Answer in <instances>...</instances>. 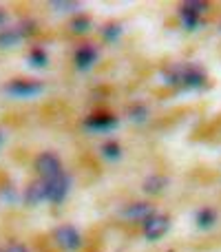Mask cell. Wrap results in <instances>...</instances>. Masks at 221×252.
Masks as SVG:
<instances>
[{
    "label": "cell",
    "instance_id": "obj_11",
    "mask_svg": "<svg viewBox=\"0 0 221 252\" xmlns=\"http://www.w3.org/2000/svg\"><path fill=\"white\" fill-rule=\"evenodd\" d=\"M25 201L29 206H38V204H42V201H47V184H44V179L33 182L29 188H27Z\"/></svg>",
    "mask_w": 221,
    "mask_h": 252
},
{
    "label": "cell",
    "instance_id": "obj_13",
    "mask_svg": "<svg viewBox=\"0 0 221 252\" xmlns=\"http://www.w3.org/2000/svg\"><path fill=\"white\" fill-rule=\"evenodd\" d=\"M25 38L20 29H2L0 31V49H13Z\"/></svg>",
    "mask_w": 221,
    "mask_h": 252
},
{
    "label": "cell",
    "instance_id": "obj_3",
    "mask_svg": "<svg viewBox=\"0 0 221 252\" xmlns=\"http://www.w3.org/2000/svg\"><path fill=\"white\" fill-rule=\"evenodd\" d=\"M42 91H44V87L40 82H35V80H11V82L4 87V93H7V95L22 97V100H27V97H35Z\"/></svg>",
    "mask_w": 221,
    "mask_h": 252
},
{
    "label": "cell",
    "instance_id": "obj_14",
    "mask_svg": "<svg viewBox=\"0 0 221 252\" xmlns=\"http://www.w3.org/2000/svg\"><path fill=\"white\" fill-rule=\"evenodd\" d=\"M217 213H215L213 208H201L199 213H197V226L201 228V230H210V228L217 223Z\"/></svg>",
    "mask_w": 221,
    "mask_h": 252
},
{
    "label": "cell",
    "instance_id": "obj_9",
    "mask_svg": "<svg viewBox=\"0 0 221 252\" xmlns=\"http://www.w3.org/2000/svg\"><path fill=\"white\" fill-rule=\"evenodd\" d=\"M73 62L80 71H89L97 62V49L93 47V44H82V47L75 51Z\"/></svg>",
    "mask_w": 221,
    "mask_h": 252
},
{
    "label": "cell",
    "instance_id": "obj_16",
    "mask_svg": "<svg viewBox=\"0 0 221 252\" xmlns=\"http://www.w3.org/2000/svg\"><path fill=\"white\" fill-rule=\"evenodd\" d=\"M91 27H93V22H91V18H87V16H75L73 22H71V31H73V33H87Z\"/></svg>",
    "mask_w": 221,
    "mask_h": 252
},
{
    "label": "cell",
    "instance_id": "obj_1",
    "mask_svg": "<svg viewBox=\"0 0 221 252\" xmlns=\"http://www.w3.org/2000/svg\"><path fill=\"white\" fill-rule=\"evenodd\" d=\"M164 80L182 89H199L206 84V73L197 64H175L164 73Z\"/></svg>",
    "mask_w": 221,
    "mask_h": 252
},
{
    "label": "cell",
    "instance_id": "obj_12",
    "mask_svg": "<svg viewBox=\"0 0 221 252\" xmlns=\"http://www.w3.org/2000/svg\"><path fill=\"white\" fill-rule=\"evenodd\" d=\"M168 186V179L161 177V175H151V177L144 182V192L146 195H161Z\"/></svg>",
    "mask_w": 221,
    "mask_h": 252
},
{
    "label": "cell",
    "instance_id": "obj_19",
    "mask_svg": "<svg viewBox=\"0 0 221 252\" xmlns=\"http://www.w3.org/2000/svg\"><path fill=\"white\" fill-rule=\"evenodd\" d=\"M128 118L133 120V122H144V120L148 118V109L144 104H135L128 109Z\"/></svg>",
    "mask_w": 221,
    "mask_h": 252
},
{
    "label": "cell",
    "instance_id": "obj_22",
    "mask_svg": "<svg viewBox=\"0 0 221 252\" xmlns=\"http://www.w3.org/2000/svg\"><path fill=\"white\" fill-rule=\"evenodd\" d=\"M4 25V11H0V27Z\"/></svg>",
    "mask_w": 221,
    "mask_h": 252
},
{
    "label": "cell",
    "instance_id": "obj_10",
    "mask_svg": "<svg viewBox=\"0 0 221 252\" xmlns=\"http://www.w3.org/2000/svg\"><path fill=\"white\" fill-rule=\"evenodd\" d=\"M151 215H155V208H153L148 201H135V204L126 206L122 210V217L126 219H137V221H146Z\"/></svg>",
    "mask_w": 221,
    "mask_h": 252
},
{
    "label": "cell",
    "instance_id": "obj_15",
    "mask_svg": "<svg viewBox=\"0 0 221 252\" xmlns=\"http://www.w3.org/2000/svg\"><path fill=\"white\" fill-rule=\"evenodd\" d=\"M29 64L35 66V69H44V66L49 64V56L47 51H44L42 47H35L33 51L29 53Z\"/></svg>",
    "mask_w": 221,
    "mask_h": 252
},
{
    "label": "cell",
    "instance_id": "obj_7",
    "mask_svg": "<svg viewBox=\"0 0 221 252\" xmlns=\"http://www.w3.org/2000/svg\"><path fill=\"white\" fill-rule=\"evenodd\" d=\"M53 239H56V244L60 246L62 250H78L80 246H82V237H80V232L75 230L73 226H60L56 228V232H53Z\"/></svg>",
    "mask_w": 221,
    "mask_h": 252
},
{
    "label": "cell",
    "instance_id": "obj_4",
    "mask_svg": "<svg viewBox=\"0 0 221 252\" xmlns=\"http://www.w3.org/2000/svg\"><path fill=\"white\" fill-rule=\"evenodd\" d=\"M170 228V217L168 215H151V217L144 221V237L148 241H157L168 232Z\"/></svg>",
    "mask_w": 221,
    "mask_h": 252
},
{
    "label": "cell",
    "instance_id": "obj_8",
    "mask_svg": "<svg viewBox=\"0 0 221 252\" xmlns=\"http://www.w3.org/2000/svg\"><path fill=\"white\" fill-rule=\"evenodd\" d=\"M120 124V120L115 115H91L84 120V128L93 130V133H109Z\"/></svg>",
    "mask_w": 221,
    "mask_h": 252
},
{
    "label": "cell",
    "instance_id": "obj_5",
    "mask_svg": "<svg viewBox=\"0 0 221 252\" xmlns=\"http://www.w3.org/2000/svg\"><path fill=\"white\" fill-rule=\"evenodd\" d=\"M47 201H51V204H60V201H64V197L69 195V188H71V179L66 173L58 175V177L53 179H47Z\"/></svg>",
    "mask_w": 221,
    "mask_h": 252
},
{
    "label": "cell",
    "instance_id": "obj_2",
    "mask_svg": "<svg viewBox=\"0 0 221 252\" xmlns=\"http://www.w3.org/2000/svg\"><path fill=\"white\" fill-rule=\"evenodd\" d=\"M208 13V2H197V0H188L179 7V18H182L184 27L190 31L201 27V16Z\"/></svg>",
    "mask_w": 221,
    "mask_h": 252
},
{
    "label": "cell",
    "instance_id": "obj_20",
    "mask_svg": "<svg viewBox=\"0 0 221 252\" xmlns=\"http://www.w3.org/2000/svg\"><path fill=\"white\" fill-rule=\"evenodd\" d=\"M120 35H122V27H120V25H115V22H113V25H106V27H104V38H106V40L115 42Z\"/></svg>",
    "mask_w": 221,
    "mask_h": 252
},
{
    "label": "cell",
    "instance_id": "obj_18",
    "mask_svg": "<svg viewBox=\"0 0 221 252\" xmlns=\"http://www.w3.org/2000/svg\"><path fill=\"white\" fill-rule=\"evenodd\" d=\"M51 7L60 13H71V11H78L80 4L78 2H71V0H53Z\"/></svg>",
    "mask_w": 221,
    "mask_h": 252
},
{
    "label": "cell",
    "instance_id": "obj_6",
    "mask_svg": "<svg viewBox=\"0 0 221 252\" xmlns=\"http://www.w3.org/2000/svg\"><path fill=\"white\" fill-rule=\"evenodd\" d=\"M35 168H38L40 177L47 182V179H53L58 177V175H62L64 170H62V161L58 155H53V153H42V155L35 159Z\"/></svg>",
    "mask_w": 221,
    "mask_h": 252
},
{
    "label": "cell",
    "instance_id": "obj_17",
    "mask_svg": "<svg viewBox=\"0 0 221 252\" xmlns=\"http://www.w3.org/2000/svg\"><path fill=\"white\" fill-rule=\"evenodd\" d=\"M102 155H104L106 159H111V161L120 159V157H122V146L111 139V142H106L104 146H102Z\"/></svg>",
    "mask_w": 221,
    "mask_h": 252
},
{
    "label": "cell",
    "instance_id": "obj_21",
    "mask_svg": "<svg viewBox=\"0 0 221 252\" xmlns=\"http://www.w3.org/2000/svg\"><path fill=\"white\" fill-rule=\"evenodd\" d=\"M0 252H27V248L20 244H9V246H2Z\"/></svg>",
    "mask_w": 221,
    "mask_h": 252
}]
</instances>
